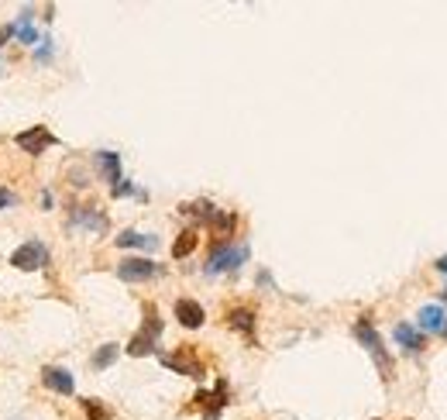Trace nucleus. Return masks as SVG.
<instances>
[{
	"instance_id": "2eb2a0df",
	"label": "nucleus",
	"mask_w": 447,
	"mask_h": 420,
	"mask_svg": "<svg viewBox=\"0 0 447 420\" xmlns=\"http://www.w3.org/2000/svg\"><path fill=\"white\" fill-rule=\"evenodd\" d=\"M155 341H159V338H155L152 331H145V327H141V331H138V334L128 341V355H134V358L152 355V351H155Z\"/></svg>"
},
{
	"instance_id": "20e7f679",
	"label": "nucleus",
	"mask_w": 447,
	"mask_h": 420,
	"mask_svg": "<svg viewBox=\"0 0 447 420\" xmlns=\"http://www.w3.org/2000/svg\"><path fill=\"white\" fill-rule=\"evenodd\" d=\"M10 265L14 269H21V272H35V269H42L45 265V245L42 241H24L21 248H14V255H10Z\"/></svg>"
},
{
	"instance_id": "f257e3e1",
	"label": "nucleus",
	"mask_w": 447,
	"mask_h": 420,
	"mask_svg": "<svg viewBox=\"0 0 447 420\" xmlns=\"http://www.w3.org/2000/svg\"><path fill=\"white\" fill-rule=\"evenodd\" d=\"M355 338L365 344V351L375 358V365H378V372H382V379L385 383H392V355L385 351V344H382V338H378V331L368 324V317H361L355 324Z\"/></svg>"
},
{
	"instance_id": "4be33fe9",
	"label": "nucleus",
	"mask_w": 447,
	"mask_h": 420,
	"mask_svg": "<svg viewBox=\"0 0 447 420\" xmlns=\"http://www.w3.org/2000/svg\"><path fill=\"white\" fill-rule=\"evenodd\" d=\"M128 193H134V186H131V183H124V180H121V183H117V186H114V197H128Z\"/></svg>"
},
{
	"instance_id": "412c9836",
	"label": "nucleus",
	"mask_w": 447,
	"mask_h": 420,
	"mask_svg": "<svg viewBox=\"0 0 447 420\" xmlns=\"http://www.w3.org/2000/svg\"><path fill=\"white\" fill-rule=\"evenodd\" d=\"M83 410H87L89 420H110V410L100 400H83Z\"/></svg>"
},
{
	"instance_id": "f03ea898",
	"label": "nucleus",
	"mask_w": 447,
	"mask_h": 420,
	"mask_svg": "<svg viewBox=\"0 0 447 420\" xmlns=\"http://www.w3.org/2000/svg\"><path fill=\"white\" fill-rule=\"evenodd\" d=\"M248 255H252V248H248V245H217V248L210 252V259H207V272H210V276H217V272H231V269L245 265V262H248Z\"/></svg>"
},
{
	"instance_id": "f3484780",
	"label": "nucleus",
	"mask_w": 447,
	"mask_h": 420,
	"mask_svg": "<svg viewBox=\"0 0 447 420\" xmlns=\"http://www.w3.org/2000/svg\"><path fill=\"white\" fill-rule=\"evenodd\" d=\"M227 324L234 327V331H241V334H255V310H248V307H238V310H231L227 314Z\"/></svg>"
},
{
	"instance_id": "a878e982",
	"label": "nucleus",
	"mask_w": 447,
	"mask_h": 420,
	"mask_svg": "<svg viewBox=\"0 0 447 420\" xmlns=\"http://www.w3.org/2000/svg\"><path fill=\"white\" fill-rule=\"evenodd\" d=\"M437 269H441V272L447 276V255H444V259H437Z\"/></svg>"
},
{
	"instance_id": "7ed1b4c3",
	"label": "nucleus",
	"mask_w": 447,
	"mask_h": 420,
	"mask_svg": "<svg viewBox=\"0 0 447 420\" xmlns=\"http://www.w3.org/2000/svg\"><path fill=\"white\" fill-rule=\"evenodd\" d=\"M117 276H121L124 283H148V279L162 276V265L152 262V259H124V262L117 265Z\"/></svg>"
},
{
	"instance_id": "bb28decb",
	"label": "nucleus",
	"mask_w": 447,
	"mask_h": 420,
	"mask_svg": "<svg viewBox=\"0 0 447 420\" xmlns=\"http://www.w3.org/2000/svg\"><path fill=\"white\" fill-rule=\"evenodd\" d=\"M444 300H447V290H444Z\"/></svg>"
},
{
	"instance_id": "6ab92c4d",
	"label": "nucleus",
	"mask_w": 447,
	"mask_h": 420,
	"mask_svg": "<svg viewBox=\"0 0 447 420\" xmlns=\"http://www.w3.org/2000/svg\"><path fill=\"white\" fill-rule=\"evenodd\" d=\"M196 245H200V234H196L193 227H189V231H182V234L176 238V245H173V259H186Z\"/></svg>"
},
{
	"instance_id": "5701e85b",
	"label": "nucleus",
	"mask_w": 447,
	"mask_h": 420,
	"mask_svg": "<svg viewBox=\"0 0 447 420\" xmlns=\"http://www.w3.org/2000/svg\"><path fill=\"white\" fill-rule=\"evenodd\" d=\"M10 204H17V200H14V193L0 186V210H3V207H10Z\"/></svg>"
},
{
	"instance_id": "b1692460",
	"label": "nucleus",
	"mask_w": 447,
	"mask_h": 420,
	"mask_svg": "<svg viewBox=\"0 0 447 420\" xmlns=\"http://www.w3.org/2000/svg\"><path fill=\"white\" fill-rule=\"evenodd\" d=\"M52 55V42H42V49H38V59H49Z\"/></svg>"
},
{
	"instance_id": "aec40b11",
	"label": "nucleus",
	"mask_w": 447,
	"mask_h": 420,
	"mask_svg": "<svg viewBox=\"0 0 447 420\" xmlns=\"http://www.w3.org/2000/svg\"><path fill=\"white\" fill-rule=\"evenodd\" d=\"M117 355H121V344H114V341L103 344V348L93 355V369H110V365L117 362Z\"/></svg>"
},
{
	"instance_id": "393cba45",
	"label": "nucleus",
	"mask_w": 447,
	"mask_h": 420,
	"mask_svg": "<svg viewBox=\"0 0 447 420\" xmlns=\"http://www.w3.org/2000/svg\"><path fill=\"white\" fill-rule=\"evenodd\" d=\"M10 35H14V28H10V24H3V28H0V49H3V42H7Z\"/></svg>"
},
{
	"instance_id": "f8f14e48",
	"label": "nucleus",
	"mask_w": 447,
	"mask_h": 420,
	"mask_svg": "<svg viewBox=\"0 0 447 420\" xmlns=\"http://www.w3.org/2000/svg\"><path fill=\"white\" fill-rule=\"evenodd\" d=\"M396 341L406 348V351H413V355H420L423 348H427V341H423V334L417 331V327H410V324H396Z\"/></svg>"
},
{
	"instance_id": "a211bd4d",
	"label": "nucleus",
	"mask_w": 447,
	"mask_h": 420,
	"mask_svg": "<svg viewBox=\"0 0 447 420\" xmlns=\"http://www.w3.org/2000/svg\"><path fill=\"white\" fill-rule=\"evenodd\" d=\"M182 213H186V217H196V220H207V224H210V220H213V217H217V207H213V204H210V200H196V204H182Z\"/></svg>"
},
{
	"instance_id": "39448f33",
	"label": "nucleus",
	"mask_w": 447,
	"mask_h": 420,
	"mask_svg": "<svg viewBox=\"0 0 447 420\" xmlns=\"http://www.w3.org/2000/svg\"><path fill=\"white\" fill-rule=\"evenodd\" d=\"M14 145L17 148H24V152H31V155H42L45 148H52L55 145V134L49 131V128H28V131H21L17 138H14Z\"/></svg>"
},
{
	"instance_id": "ddd939ff",
	"label": "nucleus",
	"mask_w": 447,
	"mask_h": 420,
	"mask_svg": "<svg viewBox=\"0 0 447 420\" xmlns=\"http://www.w3.org/2000/svg\"><path fill=\"white\" fill-rule=\"evenodd\" d=\"M114 241H117V248H155V245H159L155 234H141V231H131V227L121 231Z\"/></svg>"
},
{
	"instance_id": "cd10ccee",
	"label": "nucleus",
	"mask_w": 447,
	"mask_h": 420,
	"mask_svg": "<svg viewBox=\"0 0 447 420\" xmlns=\"http://www.w3.org/2000/svg\"><path fill=\"white\" fill-rule=\"evenodd\" d=\"M444 334H447V327H444Z\"/></svg>"
},
{
	"instance_id": "9b49d317",
	"label": "nucleus",
	"mask_w": 447,
	"mask_h": 420,
	"mask_svg": "<svg viewBox=\"0 0 447 420\" xmlns=\"http://www.w3.org/2000/svg\"><path fill=\"white\" fill-rule=\"evenodd\" d=\"M224 396H227V383H217L213 393H200L193 403H200L203 414H207V420H213L217 414H220V407H224Z\"/></svg>"
},
{
	"instance_id": "dca6fc26",
	"label": "nucleus",
	"mask_w": 447,
	"mask_h": 420,
	"mask_svg": "<svg viewBox=\"0 0 447 420\" xmlns=\"http://www.w3.org/2000/svg\"><path fill=\"white\" fill-rule=\"evenodd\" d=\"M14 38L17 42H24V45H38V31H35V24H31V14L24 10L21 17H14Z\"/></svg>"
},
{
	"instance_id": "423d86ee",
	"label": "nucleus",
	"mask_w": 447,
	"mask_h": 420,
	"mask_svg": "<svg viewBox=\"0 0 447 420\" xmlns=\"http://www.w3.org/2000/svg\"><path fill=\"white\" fill-rule=\"evenodd\" d=\"M162 365L176 369L182 376H193V379H203V365L193 358V344H182L176 355H162Z\"/></svg>"
},
{
	"instance_id": "4468645a",
	"label": "nucleus",
	"mask_w": 447,
	"mask_h": 420,
	"mask_svg": "<svg viewBox=\"0 0 447 420\" xmlns=\"http://www.w3.org/2000/svg\"><path fill=\"white\" fill-rule=\"evenodd\" d=\"M96 166H100V173H103V180L107 183H121V155H114V152H96Z\"/></svg>"
},
{
	"instance_id": "6e6552de",
	"label": "nucleus",
	"mask_w": 447,
	"mask_h": 420,
	"mask_svg": "<svg viewBox=\"0 0 447 420\" xmlns=\"http://www.w3.org/2000/svg\"><path fill=\"white\" fill-rule=\"evenodd\" d=\"M69 224H73V227H89V231H96V234L107 231V217L96 207H76L73 217H69Z\"/></svg>"
},
{
	"instance_id": "0eeeda50",
	"label": "nucleus",
	"mask_w": 447,
	"mask_h": 420,
	"mask_svg": "<svg viewBox=\"0 0 447 420\" xmlns=\"http://www.w3.org/2000/svg\"><path fill=\"white\" fill-rule=\"evenodd\" d=\"M42 386H49V390H55V393H62V396H73V393H76L73 372H69V369H59V365H45V369H42Z\"/></svg>"
},
{
	"instance_id": "9d476101",
	"label": "nucleus",
	"mask_w": 447,
	"mask_h": 420,
	"mask_svg": "<svg viewBox=\"0 0 447 420\" xmlns=\"http://www.w3.org/2000/svg\"><path fill=\"white\" fill-rule=\"evenodd\" d=\"M417 320H420V327L423 331H430V334H441L447 327V314L441 304H427V307H420V314H417Z\"/></svg>"
},
{
	"instance_id": "1a4fd4ad",
	"label": "nucleus",
	"mask_w": 447,
	"mask_h": 420,
	"mask_svg": "<svg viewBox=\"0 0 447 420\" xmlns=\"http://www.w3.org/2000/svg\"><path fill=\"white\" fill-rule=\"evenodd\" d=\"M176 320L182 324V327L196 331V327H203L207 314H203V307H200L196 300H176Z\"/></svg>"
}]
</instances>
